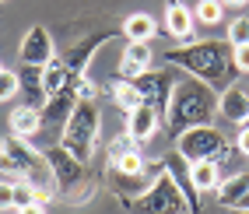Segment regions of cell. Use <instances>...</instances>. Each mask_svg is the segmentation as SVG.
<instances>
[{
    "label": "cell",
    "mask_w": 249,
    "mask_h": 214,
    "mask_svg": "<svg viewBox=\"0 0 249 214\" xmlns=\"http://www.w3.org/2000/svg\"><path fill=\"white\" fill-rule=\"evenodd\" d=\"M169 63H176V67H182L190 77L204 81L207 88H228L225 81L228 74H235V63H231V46L225 42H190L182 49H172L169 56H165Z\"/></svg>",
    "instance_id": "obj_1"
},
{
    "label": "cell",
    "mask_w": 249,
    "mask_h": 214,
    "mask_svg": "<svg viewBox=\"0 0 249 214\" xmlns=\"http://www.w3.org/2000/svg\"><path fill=\"white\" fill-rule=\"evenodd\" d=\"M218 109V102H214L211 88L204 85V81L196 77H179L176 88L169 95V109H165V123H169V130L179 137L182 130L190 126H204L211 123V112Z\"/></svg>",
    "instance_id": "obj_2"
},
{
    "label": "cell",
    "mask_w": 249,
    "mask_h": 214,
    "mask_svg": "<svg viewBox=\"0 0 249 214\" xmlns=\"http://www.w3.org/2000/svg\"><path fill=\"white\" fill-rule=\"evenodd\" d=\"M98 134H102V112H98L95 98H81L74 106L71 120L63 123L60 130V147L67 155H74L81 165H88L95 158V147H98Z\"/></svg>",
    "instance_id": "obj_3"
},
{
    "label": "cell",
    "mask_w": 249,
    "mask_h": 214,
    "mask_svg": "<svg viewBox=\"0 0 249 214\" xmlns=\"http://www.w3.org/2000/svg\"><path fill=\"white\" fill-rule=\"evenodd\" d=\"M176 155L182 161H221L228 155V141L218 126H190V130H182V134L176 137Z\"/></svg>",
    "instance_id": "obj_4"
},
{
    "label": "cell",
    "mask_w": 249,
    "mask_h": 214,
    "mask_svg": "<svg viewBox=\"0 0 249 214\" xmlns=\"http://www.w3.org/2000/svg\"><path fill=\"white\" fill-rule=\"evenodd\" d=\"M18 56H21V63H25V67H46V63L56 56L49 28H42V25H32V28L25 32V39H21Z\"/></svg>",
    "instance_id": "obj_5"
},
{
    "label": "cell",
    "mask_w": 249,
    "mask_h": 214,
    "mask_svg": "<svg viewBox=\"0 0 249 214\" xmlns=\"http://www.w3.org/2000/svg\"><path fill=\"white\" fill-rule=\"evenodd\" d=\"M42 155H46V161H49V169H53L60 190H77L81 183H85V165H81L74 155H67L60 144L49 147V151H42Z\"/></svg>",
    "instance_id": "obj_6"
},
{
    "label": "cell",
    "mask_w": 249,
    "mask_h": 214,
    "mask_svg": "<svg viewBox=\"0 0 249 214\" xmlns=\"http://www.w3.org/2000/svg\"><path fill=\"white\" fill-rule=\"evenodd\" d=\"M134 85L141 88L144 102H147V106H155L161 116H165V109H169V95H172V88H176V81H172V77H165V74H158V71H147V74L134 77Z\"/></svg>",
    "instance_id": "obj_7"
},
{
    "label": "cell",
    "mask_w": 249,
    "mask_h": 214,
    "mask_svg": "<svg viewBox=\"0 0 249 214\" xmlns=\"http://www.w3.org/2000/svg\"><path fill=\"white\" fill-rule=\"evenodd\" d=\"M81 81V77H77ZM77 81L71 88H63L60 95H53L49 102L42 106V126H60L63 130V123L71 120V112H74V106L81 102V95H77Z\"/></svg>",
    "instance_id": "obj_8"
},
{
    "label": "cell",
    "mask_w": 249,
    "mask_h": 214,
    "mask_svg": "<svg viewBox=\"0 0 249 214\" xmlns=\"http://www.w3.org/2000/svg\"><path fill=\"white\" fill-rule=\"evenodd\" d=\"M161 112L155 109V106H137L134 112H126V134L130 137H134L137 144H144V141H151L155 134H158V130H161Z\"/></svg>",
    "instance_id": "obj_9"
},
{
    "label": "cell",
    "mask_w": 249,
    "mask_h": 214,
    "mask_svg": "<svg viewBox=\"0 0 249 214\" xmlns=\"http://www.w3.org/2000/svg\"><path fill=\"white\" fill-rule=\"evenodd\" d=\"M218 112H221V120L235 123V126H246L249 123V88L228 85L218 95Z\"/></svg>",
    "instance_id": "obj_10"
},
{
    "label": "cell",
    "mask_w": 249,
    "mask_h": 214,
    "mask_svg": "<svg viewBox=\"0 0 249 214\" xmlns=\"http://www.w3.org/2000/svg\"><path fill=\"white\" fill-rule=\"evenodd\" d=\"M151 63H155L151 42H126L123 60H120V74H123L126 81H134V77H141V74L151 71Z\"/></svg>",
    "instance_id": "obj_11"
},
{
    "label": "cell",
    "mask_w": 249,
    "mask_h": 214,
    "mask_svg": "<svg viewBox=\"0 0 249 214\" xmlns=\"http://www.w3.org/2000/svg\"><path fill=\"white\" fill-rule=\"evenodd\" d=\"M193 25H196V18H193V11L186 4L172 0V4L165 7V32H169L172 39H179L182 46L193 42Z\"/></svg>",
    "instance_id": "obj_12"
},
{
    "label": "cell",
    "mask_w": 249,
    "mask_h": 214,
    "mask_svg": "<svg viewBox=\"0 0 249 214\" xmlns=\"http://www.w3.org/2000/svg\"><path fill=\"white\" fill-rule=\"evenodd\" d=\"M11 134L14 137H25L32 141L42 130V109H32V106H18V109H11Z\"/></svg>",
    "instance_id": "obj_13"
},
{
    "label": "cell",
    "mask_w": 249,
    "mask_h": 214,
    "mask_svg": "<svg viewBox=\"0 0 249 214\" xmlns=\"http://www.w3.org/2000/svg\"><path fill=\"white\" fill-rule=\"evenodd\" d=\"M186 176H190L193 193H214L218 183H221V165L218 161H193L186 169Z\"/></svg>",
    "instance_id": "obj_14"
},
{
    "label": "cell",
    "mask_w": 249,
    "mask_h": 214,
    "mask_svg": "<svg viewBox=\"0 0 249 214\" xmlns=\"http://www.w3.org/2000/svg\"><path fill=\"white\" fill-rule=\"evenodd\" d=\"M214 193H218V204H221V207H235L242 196L249 193V172H235V176L221 179Z\"/></svg>",
    "instance_id": "obj_15"
},
{
    "label": "cell",
    "mask_w": 249,
    "mask_h": 214,
    "mask_svg": "<svg viewBox=\"0 0 249 214\" xmlns=\"http://www.w3.org/2000/svg\"><path fill=\"white\" fill-rule=\"evenodd\" d=\"M21 95L28 98L25 106H32V109H42L49 98H46V88H42V67H25L21 74Z\"/></svg>",
    "instance_id": "obj_16"
},
{
    "label": "cell",
    "mask_w": 249,
    "mask_h": 214,
    "mask_svg": "<svg viewBox=\"0 0 249 214\" xmlns=\"http://www.w3.org/2000/svg\"><path fill=\"white\" fill-rule=\"evenodd\" d=\"M123 36H126L130 42H151V39L158 36V25H155L151 14L137 11V14H130V18L123 21Z\"/></svg>",
    "instance_id": "obj_17"
},
{
    "label": "cell",
    "mask_w": 249,
    "mask_h": 214,
    "mask_svg": "<svg viewBox=\"0 0 249 214\" xmlns=\"http://www.w3.org/2000/svg\"><path fill=\"white\" fill-rule=\"evenodd\" d=\"M112 102L120 106L123 112H134L137 106H144V95H141V88L134 85V81H126V77H120V81H112Z\"/></svg>",
    "instance_id": "obj_18"
},
{
    "label": "cell",
    "mask_w": 249,
    "mask_h": 214,
    "mask_svg": "<svg viewBox=\"0 0 249 214\" xmlns=\"http://www.w3.org/2000/svg\"><path fill=\"white\" fill-rule=\"evenodd\" d=\"M193 18L200 21V25H218L225 18V4H221V0H196Z\"/></svg>",
    "instance_id": "obj_19"
},
{
    "label": "cell",
    "mask_w": 249,
    "mask_h": 214,
    "mask_svg": "<svg viewBox=\"0 0 249 214\" xmlns=\"http://www.w3.org/2000/svg\"><path fill=\"white\" fill-rule=\"evenodd\" d=\"M109 169H116V172H123V176H137V172H144L147 169V161H144V155L141 151H130V155H123L116 165H109Z\"/></svg>",
    "instance_id": "obj_20"
},
{
    "label": "cell",
    "mask_w": 249,
    "mask_h": 214,
    "mask_svg": "<svg viewBox=\"0 0 249 214\" xmlns=\"http://www.w3.org/2000/svg\"><path fill=\"white\" fill-rule=\"evenodd\" d=\"M14 95H21V77L14 71H0V102H11Z\"/></svg>",
    "instance_id": "obj_21"
},
{
    "label": "cell",
    "mask_w": 249,
    "mask_h": 214,
    "mask_svg": "<svg viewBox=\"0 0 249 214\" xmlns=\"http://www.w3.org/2000/svg\"><path fill=\"white\" fill-rule=\"evenodd\" d=\"M130 151H137V141L130 137V134H120L112 144H109V165H116L123 155H130Z\"/></svg>",
    "instance_id": "obj_22"
},
{
    "label": "cell",
    "mask_w": 249,
    "mask_h": 214,
    "mask_svg": "<svg viewBox=\"0 0 249 214\" xmlns=\"http://www.w3.org/2000/svg\"><path fill=\"white\" fill-rule=\"evenodd\" d=\"M39 200V193L32 183H25V179H14V211L18 207H28V204H36Z\"/></svg>",
    "instance_id": "obj_23"
},
{
    "label": "cell",
    "mask_w": 249,
    "mask_h": 214,
    "mask_svg": "<svg viewBox=\"0 0 249 214\" xmlns=\"http://www.w3.org/2000/svg\"><path fill=\"white\" fill-rule=\"evenodd\" d=\"M249 42V18H235L228 25V46H246Z\"/></svg>",
    "instance_id": "obj_24"
},
{
    "label": "cell",
    "mask_w": 249,
    "mask_h": 214,
    "mask_svg": "<svg viewBox=\"0 0 249 214\" xmlns=\"http://www.w3.org/2000/svg\"><path fill=\"white\" fill-rule=\"evenodd\" d=\"M231 63L239 74H249V42L246 46H231Z\"/></svg>",
    "instance_id": "obj_25"
},
{
    "label": "cell",
    "mask_w": 249,
    "mask_h": 214,
    "mask_svg": "<svg viewBox=\"0 0 249 214\" xmlns=\"http://www.w3.org/2000/svg\"><path fill=\"white\" fill-rule=\"evenodd\" d=\"M14 207V179H0V211Z\"/></svg>",
    "instance_id": "obj_26"
},
{
    "label": "cell",
    "mask_w": 249,
    "mask_h": 214,
    "mask_svg": "<svg viewBox=\"0 0 249 214\" xmlns=\"http://www.w3.org/2000/svg\"><path fill=\"white\" fill-rule=\"evenodd\" d=\"M235 147H239V151L249 158V126H242V130H239V137H235Z\"/></svg>",
    "instance_id": "obj_27"
},
{
    "label": "cell",
    "mask_w": 249,
    "mask_h": 214,
    "mask_svg": "<svg viewBox=\"0 0 249 214\" xmlns=\"http://www.w3.org/2000/svg\"><path fill=\"white\" fill-rule=\"evenodd\" d=\"M14 214H46V204H28V207H18V211H14Z\"/></svg>",
    "instance_id": "obj_28"
},
{
    "label": "cell",
    "mask_w": 249,
    "mask_h": 214,
    "mask_svg": "<svg viewBox=\"0 0 249 214\" xmlns=\"http://www.w3.org/2000/svg\"><path fill=\"white\" fill-rule=\"evenodd\" d=\"M235 211H242V214H249V193H246V196H242V200L235 204Z\"/></svg>",
    "instance_id": "obj_29"
},
{
    "label": "cell",
    "mask_w": 249,
    "mask_h": 214,
    "mask_svg": "<svg viewBox=\"0 0 249 214\" xmlns=\"http://www.w3.org/2000/svg\"><path fill=\"white\" fill-rule=\"evenodd\" d=\"M221 4H235V7H242V4H249V0H221Z\"/></svg>",
    "instance_id": "obj_30"
},
{
    "label": "cell",
    "mask_w": 249,
    "mask_h": 214,
    "mask_svg": "<svg viewBox=\"0 0 249 214\" xmlns=\"http://www.w3.org/2000/svg\"><path fill=\"white\" fill-rule=\"evenodd\" d=\"M0 71H4V63H0Z\"/></svg>",
    "instance_id": "obj_31"
},
{
    "label": "cell",
    "mask_w": 249,
    "mask_h": 214,
    "mask_svg": "<svg viewBox=\"0 0 249 214\" xmlns=\"http://www.w3.org/2000/svg\"><path fill=\"white\" fill-rule=\"evenodd\" d=\"M0 4H4V0H0Z\"/></svg>",
    "instance_id": "obj_32"
},
{
    "label": "cell",
    "mask_w": 249,
    "mask_h": 214,
    "mask_svg": "<svg viewBox=\"0 0 249 214\" xmlns=\"http://www.w3.org/2000/svg\"><path fill=\"white\" fill-rule=\"evenodd\" d=\"M246 126H249V123H246Z\"/></svg>",
    "instance_id": "obj_33"
}]
</instances>
